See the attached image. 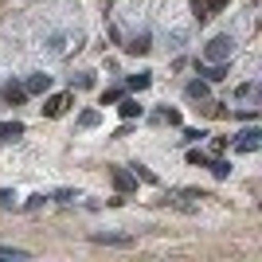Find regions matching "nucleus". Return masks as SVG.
I'll list each match as a JSON object with an SVG mask.
<instances>
[{
    "label": "nucleus",
    "instance_id": "nucleus-1",
    "mask_svg": "<svg viewBox=\"0 0 262 262\" xmlns=\"http://www.w3.org/2000/svg\"><path fill=\"white\" fill-rule=\"evenodd\" d=\"M231 51H235V39H231V35H215V39L204 43V59H208V63H227Z\"/></svg>",
    "mask_w": 262,
    "mask_h": 262
},
{
    "label": "nucleus",
    "instance_id": "nucleus-2",
    "mask_svg": "<svg viewBox=\"0 0 262 262\" xmlns=\"http://www.w3.org/2000/svg\"><path fill=\"white\" fill-rule=\"evenodd\" d=\"M262 149V129H243L239 137H235V153H258Z\"/></svg>",
    "mask_w": 262,
    "mask_h": 262
},
{
    "label": "nucleus",
    "instance_id": "nucleus-3",
    "mask_svg": "<svg viewBox=\"0 0 262 262\" xmlns=\"http://www.w3.org/2000/svg\"><path fill=\"white\" fill-rule=\"evenodd\" d=\"M90 243H98V247H133V235H118V231H94Z\"/></svg>",
    "mask_w": 262,
    "mask_h": 262
},
{
    "label": "nucleus",
    "instance_id": "nucleus-4",
    "mask_svg": "<svg viewBox=\"0 0 262 262\" xmlns=\"http://www.w3.org/2000/svg\"><path fill=\"white\" fill-rule=\"evenodd\" d=\"M110 180H114V188H118L121 196L137 188V176H133V172H125V168H110Z\"/></svg>",
    "mask_w": 262,
    "mask_h": 262
},
{
    "label": "nucleus",
    "instance_id": "nucleus-5",
    "mask_svg": "<svg viewBox=\"0 0 262 262\" xmlns=\"http://www.w3.org/2000/svg\"><path fill=\"white\" fill-rule=\"evenodd\" d=\"M67 106H71V94H51V98L43 102V118H59Z\"/></svg>",
    "mask_w": 262,
    "mask_h": 262
},
{
    "label": "nucleus",
    "instance_id": "nucleus-6",
    "mask_svg": "<svg viewBox=\"0 0 262 262\" xmlns=\"http://www.w3.org/2000/svg\"><path fill=\"white\" fill-rule=\"evenodd\" d=\"M20 137H24V121H0V145L20 141Z\"/></svg>",
    "mask_w": 262,
    "mask_h": 262
},
{
    "label": "nucleus",
    "instance_id": "nucleus-7",
    "mask_svg": "<svg viewBox=\"0 0 262 262\" xmlns=\"http://www.w3.org/2000/svg\"><path fill=\"white\" fill-rule=\"evenodd\" d=\"M184 94L192 102H208V82H204V78H192V82L184 86Z\"/></svg>",
    "mask_w": 262,
    "mask_h": 262
},
{
    "label": "nucleus",
    "instance_id": "nucleus-8",
    "mask_svg": "<svg viewBox=\"0 0 262 262\" xmlns=\"http://www.w3.org/2000/svg\"><path fill=\"white\" fill-rule=\"evenodd\" d=\"M200 75H204V82H223V78H227V67L223 63H208V67H200Z\"/></svg>",
    "mask_w": 262,
    "mask_h": 262
},
{
    "label": "nucleus",
    "instance_id": "nucleus-9",
    "mask_svg": "<svg viewBox=\"0 0 262 262\" xmlns=\"http://www.w3.org/2000/svg\"><path fill=\"white\" fill-rule=\"evenodd\" d=\"M47 86H51V75H28V82H24L28 94H43Z\"/></svg>",
    "mask_w": 262,
    "mask_h": 262
},
{
    "label": "nucleus",
    "instance_id": "nucleus-10",
    "mask_svg": "<svg viewBox=\"0 0 262 262\" xmlns=\"http://www.w3.org/2000/svg\"><path fill=\"white\" fill-rule=\"evenodd\" d=\"M149 47H153L149 35H133L129 43H125V51H129V55H149Z\"/></svg>",
    "mask_w": 262,
    "mask_h": 262
},
{
    "label": "nucleus",
    "instance_id": "nucleus-11",
    "mask_svg": "<svg viewBox=\"0 0 262 262\" xmlns=\"http://www.w3.org/2000/svg\"><path fill=\"white\" fill-rule=\"evenodd\" d=\"M118 102H121L118 110H121V118H125V121H133V118H141V114H145V110L137 106V98H118Z\"/></svg>",
    "mask_w": 262,
    "mask_h": 262
},
{
    "label": "nucleus",
    "instance_id": "nucleus-12",
    "mask_svg": "<svg viewBox=\"0 0 262 262\" xmlns=\"http://www.w3.org/2000/svg\"><path fill=\"white\" fill-rule=\"evenodd\" d=\"M24 98H28V90H24L20 82H8V86H4V102H12V106H20Z\"/></svg>",
    "mask_w": 262,
    "mask_h": 262
},
{
    "label": "nucleus",
    "instance_id": "nucleus-13",
    "mask_svg": "<svg viewBox=\"0 0 262 262\" xmlns=\"http://www.w3.org/2000/svg\"><path fill=\"white\" fill-rule=\"evenodd\" d=\"M149 82H153V71H137V75H129V90H149Z\"/></svg>",
    "mask_w": 262,
    "mask_h": 262
},
{
    "label": "nucleus",
    "instance_id": "nucleus-14",
    "mask_svg": "<svg viewBox=\"0 0 262 262\" xmlns=\"http://www.w3.org/2000/svg\"><path fill=\"white\" fill-rule=\"evenodd\" d=\"M98 121H102V114H98V110H82V114H78V125H82V129H94Z\"/></svg>",
    "mask_w": 262,
    "mask_h": 262
},
{
    "label": "nucleus",
    "instance_id": "nucleus-15",
    "mask_svg": "<svg viewBox=\"0 0 262 262\" xmlns=\"http://www.w3.org/2000/svg\"><path fill=\"white\" fill-rule=\"evenodd\" d=\"M47 200H55V204H75L78 192H75V188H59V192H51Z\"/></svg>",
    "mask_w": 262,
    "mask_h": 262
},
{
    "label": "nucleus",
    "instance_id": "nucleus-16",
    "mask_svg": "<svg viewBox=\"0 0 262 262\" xmlns=\"http://www.w3.org/2000/svg\"><path fill=\"white\" fill-rule=\"evenodd\" d=\"M208 168H211V176H215V180H227V176H231V164H227V161H208Z\"/></svg>",
    "mask_w": 262,
    "mask_h": 262
},
{
    "label": "nucleus",
    "instance_id": "nucleus-17",
    "mask_svg": "<svg viewBox=\"0 0 262 262\" xmlns=\"http://www.w3.org/2000/svg\"><path fill=\"white\" fill-rule=\"evenodd\" d=\"M133 168V176H137V180H145V184H157V172L153 168H145V164H129Z\"/></svg>",
    "mask_w": 262,
    "mask_h": 262
},
{
    "label": "nucleus",
    "instance_id": "nucleus-18",
    "mask_svg": "<svg viewBox=\"0 0 262 262\" xmlns=\"http://www.w3.org/2000/svg\"><path fill=\"white\" fill-rule=\"evenodd\" d=\"M0 258H16V262H24V258H28V251H24V247H0Z\"/></svg>",
    "mask_w": 262,
    "mask_h": 262
},
{
    "label": "nucleus",
    "instance_id": "nucleus-19",
    "mask_svg": "<svg viewBox=\"0 0 262 262\" xmlns=\"http://www.w3.org/2000/svg\"><path fill=\"white\" fill-rule=\"evenodd\" d=\"M43 204H47V196H43V192H35V196H28V200H24V208H28V211H39Z\"/></svg>",
    "mask_w": 262,
    "mask_h": 262
},
{
    "label": "nucleus",
    "instance_id": "nucleus-20",
    "mask_svg": "<svg viewBox=\"0 0 262 262\" xmlns=\"http://www.w3.org/2000/svg\"><path fill=\"white\" fill-rule=\"evenodd\" d=\"M16 192H12V188H0V208H16Z\"/></svg>",
    "mask_w": 262,
    "mask_h": 262
},
{
    "label": "nucleus",
    "instance_id": "nucleus-21",
    "mask_svg": "<svg viewBox=\"0 0 262 262\" xmlns=\"http://www.w3.org/2000/svg\"><path fill=\"white\" fill-rule=\"evenodd\" d=\"M188 161L200 164V168H208V153H204V149H188Z\"/></svg>",
    "mask_w": 262,
    "mask_h": 262
},
{
    "label": "nucleus",
    "instance_id": "nucleus-22",
    "mask_svg": "<svg viewBox=\"0 0 262 262\" xmlns=\"http://www.w3.org/2000/svg\"><path fill=\"white\" fill-rule=\"evenodd\" d=\"M192 16H196V20L204 24V20H208V16H211V12L204 8V0H192Z\"/></svg>",
    "mask_w": 262,
    "mask_h": 262
},
{
    "label": "nucleus",
    "instance_id": "nucleus-23",
    "mask_svg": "<svg viewBox=\"0 0 262 262\" xmlns=\"http://www.w3.org/2000/svg\"><path fill=\"white\" fill-rule=\"evenodd\" d=\"M204 8H208V12H223V8H227V0H204Z\"/></svg>",
    "mask_w": 262,
    "mask_h": 262
},
{
    "label": "nucleus",
    "instance_id": "nucleus-24",
    "mask_svg": "<svg viewBox=\"0 0 262 262\" xmlns=\"http://www.w3.org/2000/svg\"><path fill=\"white\" fill-rule=\"evenodd\" d=\"M118 98H121V90H106V94H102V106H114Z\"/></svg>",
    "mask_w": 262,
    "mask_h": 262
},
{
    "label": "nucleus",
    "instance_id": "nucleus-25",
    "mask_svg": "<svg viewBox=\"0 0 262 262\" xmlns=\"http://www.w3.org/2000/svg\"><path fill=\"white\" fill-rule=\"evenodd\" d=\"M161 121H168V125H180V114H176V110H164Z\"/></svg>",
    "mask_w": 262,
    "mask_h": 262
},
{
    "label": "nucleus",
    "instance_id": "nucleus-26",
    "mask_svg": "<svg viewBox=\"0 0 262 262\" xmlns=\"http://www.w3.org/2000/svg\"><path fill=\"white\" fill-rule=\"evenodd\" d=\"M200 137H204V133H200V129H184V141H188V145H196Z\"/></svg>",
    "mask_w": 262,
    "mask_h": 262
}]
</instances>
